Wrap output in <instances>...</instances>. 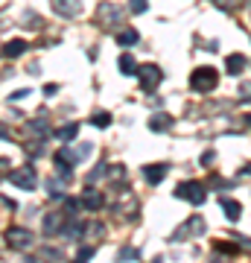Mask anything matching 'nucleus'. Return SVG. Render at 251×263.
<instances>
[{
  "label": "nucleus",
  "instance_id": "obj_9",
  "mask_svg": "<svg viewBox=\"0 0 251 263\" xmlns=\"http://www.w3.org/2000/svg\"><path fill=\"white\" fill-rule=\"evenodd\" d=\"M187 234H205V219H202V216H190L184 222V228H178L176 240H181V237H187Z\"/></svg>",
  "mask_w": 251,
  "mask_h": 263
},
{
  "label": "nucleus",
  "instance_id": "obj_18",
  "mask_svg": "<svg viewBox=\"0 0 251 263\" xmlns=\"http://www.w3.org/2000/svg\"><path fill=\"white\" fill-rule=\"evenodd\" d=\"M91 126H96V129H108V126H111V114L108 111H96L91 117Z\"/></svg>",
  "mask_w": 251,
  "mask_h": 263
},
{
  "label": "nucleus",
  "instance_id": "obj_8",
  "mask_svg": "<svg viewBox=\"0 0 251 263\" xmlns=\"http://www.w3.org/2000/svg\"><path fill=\"white\" fill-rule=\"evenodd\" d=\"M91 155V143H82V146H73V149H59V158L70 161V164H79Z\"/></svg>",
  "mask_w": 251,
  "mask_h": 263
},
{
  "label": "nucleus",
  "instance_id": "obj_1",
  "mask_svg": "<svg viewBox=\"0 0 251 263\" xmlns=\"http://www.w3.org/2000/svg\"><path fill=\"white\" fill-rule=\"evenodd\" d=\"M216 82H219V73H216L214 67H196L193 76H190V88H193V91H199V94L214 91Z\"/></svg>",
  "mask_w": 251,
  "mask_h": 263
},
{
  "label": "nucleus",
  "instance_id": "obj_11",
  "mask_svg": "<svg viewBox=\"0 0 251 263\" xmlns=\"http://www.w3.org/2000/svg\"><path fill=\"white\" fill-rule=\"evenodd\" d=\"M59 231H65V214H47L44 219V234H59Z\"/></svg>",
  "mask_w": 251,
  "mask_h": 263
},
{
  "label": "nucleus",
  "instance_id": "obj_14",
  "mask_svg": "<svg viewBox=\"0 0 251 263\" xmlns=\"http://www.w3.org/2000/svg\"><path fill=\"white\" fill-rule=\"evenodd\" d=\"M140 41V35H138V29H123V32H117V44H120V47H134V44H138Z\"/></svg>",
  "mask_w": 251,
  "mask_h": 263
},
{
  "label": "nucleus",
  "instance_id": "obj_20",
  "mask_svg": "<svg viewBox=\"0 0 251 263\" xmlns=\"http://www.w3.org/2000/svg\"><path fill=\"white\" fill-rule=\"evenodd\" d=\"M138 254H140L138 249H129V246H126V249H120V252H117V260H120V263L123 260H138Z\"/></svg>",
  "mask_w": 251,
  "mask_h": 263
},
{
  "label": "nucleus",
  "instance_id": "obj_29",
  "mask_svg": "<svg viewBox=\"0 0 251 263\" xmlns=\"http://www.w3.org/2000/svg\"><path fill=\"white\" fill-rule=\"evenodd\" d=\"M240 94H242V97H251V85H242V88H240Z\"/></svg>",
  "mask_w": 251,
  "mask_h": 263
},
{
  "label": "nucleus",
  "instance_id": "obj_31",
  "mask_svg": "<svg viewBox=\"0 0 251 263\" xmlns=\"http://www.w3.org/2000/svg\"><path fill=\"white\" fill-rule=\"evenodd\" d=\"M245 123H248V126H251V114H245Z\"/></svg>",
  "mask_w": 251,
  "mask_h": 263
},
{
  "label": "nucleus",
  "instance_id": "obj_10",
  "mask_svg": "<svg viewBox=\"0 0 251 263\" xmlns=\"http://www.w3.org/2000/svg\"><path fill=\"white\" fill-rule=\"evenodd\" d=\"M219 208L225 211V216L231 219V222H237L242 216V205L237 202V199H228V196H219Z\"/></svg>",
  "mask_w": 251,
  "mask_h": 263
},
{
  "label": "nucleus",
  "instance_id": "obj_28",
  "mask_svg": "<svg viewBox=\"0 0 251 263\" xmlns=\"http://www.w3.org/2000/svg\"><path fill=\"white\" fill-rule=\"evenodd\" d=\"M210 263H228V257H219V252H216L214 257H210Z\"/></svg>",
  "mask_w": 251,
  "mask_h": 263
},
{
  "label": "nucleus",
  "instance_id": "obj_5",
  "mask_svg": "<svg viewBox=\"0 0 251 263\" xmlns=\"http://www.w3.org/2000/svg\"><path fill=\"white\" fill-rule=\"evenodd\" d=\"M50 3H53V12L62 18H76L82 12V0H50Z\"/></svg>",
  "mask_w": 251,
  "mask_h": 263
},
{
  "label": "nucleus",
  "instance_id": "obj_12",
  "mask_svg": "<svg viewBox=\"0 0 251 263\" xmlns=\"http://www.w3.org/2000/svg\"><path fill=\"white\" fill-rule=\"evenodd\" d=\"M225 70H228L231 76L242 73V70H245V56H240V53H231V56L225 59Z\"/></svg>",
  "mask_w": 251,
  "mask_h": 263
},
{
  "label": "nucleus",
  "instance_id": "obj_13",
  "mask_svg": "<svg viewBox=\"0 0 251 263\" xmlns=\"http://www.w3.org/2000/svg\"><path fill=\"white\" fill-rule=\"evenodd\" d=\"M27 41H21V38H15V41H6L3 44V56L6 59H15V56H21V53H27Z\"/></svg>",
  "mask_w": 251,
  "mask_h": 263
},
{
  "label": "nucleus",
  "instance_id": "obj_23",
  "mask_svg": "<svg viewBox=\"0 0 251 263\" xmlns=\"http://www.w3.org/2000/svg\"><path fill=\"white\" fill-rule=\"evenodd\" d=\"M216 6H222L225 12H234L237 9V6H240V0H214Z\"/></svg>",
  "mask_w": 251,
  "mask_h": 263
},
{
  "label": "nucleus",
  "instance_id": "obj_3",
  "mask_svg": "<svg viewBox=\"0 0 251 263\" xmlns=\"http://www.w3.org/2000/svg\"><path fill=\"white\" fill-rule=\"evenodd\" d=\"M138 79H140V88H143L146 94H152V91H158V85H161V79H164V73H161L158 65H140Z\"/></svg>",
  "mask_w": 251,
  "mask_h": 263
},
{
  "label": "nucleus",
  "instance_id": "obj_19",
  "mask_svg": "<svg viewBox=\"0 0 251 263\" xmlns=\"http://www.w3.org/2000/svg\"><path fill=\"white\" fill-rule=\"evenodd\" d=\"M76 135H79V126H76V123H70V126H65V129H59V138H62V141H73Z\"/></svg>",
  "mask_w": 251,
  "mask_h": 263
},
{
  "label": "nucleus",
  "instance_id": "obj_22",
  "mask_svg": "<svg viewBox=\"0 0 251 263\" xmlns=\"http://www.w3.org/2000/svg\"><path fill=\"white\" fill-rule=\"evenodd\" d=\"M91 257H93V246H88V249H82V252L76 254V260H73V263H88Z\"/></svg>",
  "mask_w": 251,
  "mask_h": 263
},
{
  "label": "nucleus",
  "instance_id": "obj_4",
  "mask_svg": "<svg viewBox=\"0 0 251 263\" xmlns=\"http://www.w3.org/2000/svg\"><path fill=\"white\" fill-rule=\"evenodd\" d=\"M6 181H12V187H21V190H35L38 176H35V173H32L29 167H21V170H12V173H6Z\"/></svg>",
  "mask_w": 251,
  "mask_h": 263
},
{
  "label": "nucleus",
  "instance_id": "obj_21",
  "mask_svg": "<svg viewBox=\"0 0 251 263\" xmlns=\"http://www.w3.org/2000/svg\"><path fill=\"white\" fill-rule=\"evenodd\" d=\"M129 9L134 12V15H143V12L149 9V0H129Z\"/></svg>",
  "mask_w": 251,
  "mask_h": 263
},
{
  "label": "nucleus",
  "instance_id": "obj_7",
  "mask_svg": "<svg viewBox=\"0 0 251 263\" xmlns=\"http://www.w3.org/2000/svg\"><path fill=\"white\" fill-rule=\"evenodd\" d=\"M167 173H169V164H146L143 167V179L149 184H161V181L167 179Z\"/></svg>",
  "mask_w": 251,
  "mask_h": 263
},
{
  "label": "nucleus",
  "instance_id": "obj_26",
  "mask_svg": "<svg viewBox=\"0 0 251 263\" xmlns=\"http://www.w3.org/2000/svg\"><path fill=\"white\" fill-rule=\"evenodd\" d=\"M214 158H216V152H205V155H202V164L207 167V164H214Z\"/></svg>",
  "mask_w": 251,
  "mask_h": 263
},
{
  "label": "nucleus",
  "instance_id": "obj_24",
  "mask_svg": "<svg viewBox=\"0 0 251 263\" xmlns=\"http://www.w3.org/2000/svg\"><path fill=\"white\" fill-rule=\"evenodd\" d=\"M216 252H228V254H234V252H237V249H234V246H228V243H222V240H219V243H216Z\"/></svg>",
  "mask_w": 251,
  "mask_h": 263
},
{
  "label": "nucleus",
  "instance_id": "obj_25",
  "mask_svg": "<svg viewBox=\"0 0 251 263\" xmlns=\"http://www.w3.org/2000/svg\"><path fill=\"white\" fill-rule=\"evenodd\" d=\"M3 208H6V211H18V205H15V199H9V196H3Z\"/></svg>",
  "mask_w": 251,
  "mask_h": 263
},
{
  "label": "nucleus",
  "instance_id": "obj_2",
  "mask_svg": "<svg viewBox=\"0 0 251 263\" xmlns=\"http://www.w3.org/2000/svg\"><path fill=\"white\" fill-rule=\"evenodd\" d=\"M172 196L184 199L190 205H202V202H205V184H199V181H181Z\"/></svg>",
  "mask_w": 251,
  "mask_h": 263
},
{
  "label": "nucleus",
  "instance_id": "obj_27",
  "mask_svg": "<svg viewBox=\"0 0 251 263\" xmlns=\"http://www.w3.org/2000/svg\"><path fill=\"white\" fill-rule=\"evenodd\" d=\"M27 94H29L27 88H24V91H15V94L9 97V103H12V100H24V97H27Z\"/></svg>",
  "mask_w": 251,
  "mask_h": 263
},
{
  "label": "nucleus",
  "instance_id": "obj_17",
  "mask_svg": "<svg viewBox=\"0 0 251 263\" xmlns=\"http://www.w3.org/2000/svg\"><path fill=\"white\" fill-rule=\"evenodd\" d=\"M169 123H172L169 114H158V117H152V120H149V129H152V132H167Z\"/></svg>",
  "mask_w": 251,
  "mask_h": 263
},
{
  "label": "nucleus",
  "instance_id": "obj_30",
  "mask_svg": "<svg viewBox=\"0 0 251 263\" xmlns=\"http://www.w3.org/2000/svg\"><path fill=\"white\" fill-rule=\"evenodd\" d=\"M242 176H251V164H245V167H242Z\"/></svg>",
  "mask_w": 251,
  "mask_h": 263
},
{
  "label": "nucleus",
  "instance_id": "obj_16",
  "mask_svg": "<svg viewBox=\"0 0 251 263\" xmlns=\"http://www.w3.org/2000/svg\"><path fill=\"white\" fill-rule=\"evenodd\" d=\"M117 67H120V73H126V76H131V73H138L140 70V65L134 62V56H120V62H117Z\"/></svg>",
  "mask_w": 251,
  "mask_h": 263
},
{
  "label": "nucleus",
  "instance_id": "obj_15",
  "mask_svg": "<svg viewBox=\"0 0 251 263\" xmlns=\"http://www.w3.org/2000/svg\"><path fill=\"white\" fill-rule=\"evenodd\" d=\"M82 202H85V208H88V211H100V208L105 205V196H103V193H96V190H88Z\"/></svg>",
  "mask_w": 251,
  "mask_h": 263
},
{
  "label": "nucleus",
  "instance_id": "obj_6",
  "mask_svg": "<svg viewBox=\"0 0 251 263\" xmlns=\"http://www.w3.org/2000/svg\"><path fill=\"white\" fill-rule=\"evenodd\" d=\"M6 243L15 246V249H27L32 243V231H27V228H9L6 231Z\"/></svg>",
  "mask_w": 251,
  "mask_h": 263
}]
</instances>
